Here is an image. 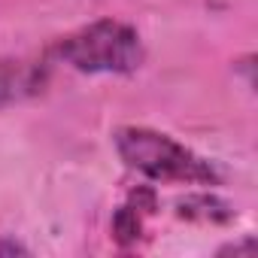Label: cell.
I'll return each instance as SVG.
<instances>
[{
	"label": "cell",
	"mask_w": 258,
	"mask_h": 258,
	"mask_svg": "<svg viewBox=\"0 0 258 258\" xmlns=\"http://www.w3.org/2000/svg\"><path fill=\"white\" fill-rule=\"evenodd\" d=\"M115 149L121 161L155 182H191L219 185V173L210 161L152 127H121L115 131Z\"/></svg>",
	"instance_id": "obj_1"
},
{
	"label": "cell",
	"mask_w": 258,
	"mask_h": 258,
	"mask_svg": "<svg viewBox=\"0 0 258 258\" xmlns=\"http://www.w3.org/2000/svg\"><path fill=\"white\" fill-rule=\"evenodd\" d=\"M55 55L79 73H134L146 58L140 34L118 19H100L64 37Z\"/></svg>",
	"instance_id": "obj_2"
},
{
	"label": "cell",
	"mask_w": 258,
	"mask_h": 258,
	"mask_svg": "<svg viewBox=\"0 0 258 258\" xmlns=\"http://www.w3.org/2000/svg\"><path fill=\"white\" fill-rule=\"evenodd\" d=\"M46 85V64L0 58V106L40 94Z\"/></svg>",
	"instance_id": "obj_3"
},
{
	"label": "cell",
	"mask_w": 258,
	"mask_h": 258,
	"mask_svg": "<svg viewBox=\"0 0 258 258\" xmlns=\"http://www.w3.org/2000/svg\"><path fill=\"white\" fill-rule=\"evenodd\" d=\"M176 216L188 219V222H210V225H222L234 219V210L216 198V195H188L185 201L176 204Z\"/></svg>",
	"instance_id": "obj_4"
},
{
	"label": "cell",
	"mask_w": 258,
	"mask_h": 258,
	"mask_svg": "<svg viewBox=\"0 0 258 258\" xmlns=\"http://www.w3.org/2000/svg\"><path fill=\"white\" fill-rule=\"evenodd\" d=\"M140 234H143V213L134 210L131 204L118 207L115 216H112V237H115V243L118 246H134L140 240Z\"/></svg>",
	"instance_id": "obj_5"
},
{
	"label": "cell",
	"mask_w": 258,
	"mask_h": 258,
	"mask_svg": "<svg viewBox=\"0 0 258 258\" xmlns=\"http://www.w3.org/2000/svg\"><path fill=\"white\" fill-rule=\"evenodd\" d=\"M131 207L134 210H140V213H155V207H158V201H155V191L152 188H137V191H131Z\"/></svg>",
	"instance_id": "obj_6"
},
{
	"label": "cell",
	"mask_w": 258,
	"mask_h": 258,
	"mask_svg": "<svg viewBox=\"0 0 258 258\" xmlns=\"http://www.w3.org/2000/svg\"><path fill=\"white\" fill-rule=\"evenodd\" d=\"M219 252H234V255H240V252H255V240L249 237V240H243V243H231V246H225V249H219Z\"/></svg>",
	"instance_id": "obj_7"
},
{
	"label": "cell",
	"mask_w": 258,
	"mask_h": 258,
	"mask_svg": "<svg viewBox=\"0 0 258 258\" xmlns=\"http://www.w3.org/2000/svg\"><path fill=\"white\" fill-rule=\"evenodd\" d=\"M0 252H22V255H28V249L22 243H16V240H4L0 243Z\"/></svg>",
	"instance_id": "obj_8"
}]
</instances>
